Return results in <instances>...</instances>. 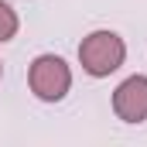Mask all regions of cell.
I'll use <instances>...</instances> for the list:
<instances>
[{
	"mask_svg": "<svg viewBox=\"0 0 147 147\" xmlns=\"http://www.w3.org/2000/svg\"><path fill=\"white\" fill-rule=\"evenodd\" d=\"M123 62H127V41L116 34V31L99 28V31L86 34L82 45H79V65H82V72L92 75V79L113 75Z\"/></svg>",
	"mask_w": 147,
	"mask_h": 147,
	"instance_id": "1",
	"label": "cell"
},
{
	"mask_svg": "<svg viewBox=\"0 0 147 147\" xmlns=\"http://www.w3.org/2000/svg\"><path fill=\"white\" fill-rule=\"evenodd\" d=\"M28 86L41 103H62L72 89V69L62 55H38L28 69Z\"/></svg>",
	"mask_w": 147,
	"mask_h": 147,
	"instance_id": "2",
	"label": "cell"
},
{
	"mask_svg": "<svg viewBox=\"0 0 147 147\" xmlns=\"http://www.w3.org/2000/svg\"><path fill=\"white\" fill-rule=\"evenodd\" d=\"M113 113L123 123L147 120V75H130L113 89Z\"/></svg>",
	"mask_w": 147,
	"mask_h": 147,
	"instance_id": "3",
	"label": "cell"
},
{
	"mask_svg": "<svg viewBox=\"0 0 147 147\" xmlns=\"http://www.w3.org/2000/svg\"><path fill=\"white\" fill-rule=\"evenodd\" d=\"M17 28H21L17 10H14L7 0H0V41H10V38L17 34Z\"/></svg>",
	"mask_w": 147,
	"mask_h": 147,
	"instance_id": "4",
	"label": "cell"
},
{
	"mask_svg": "<svg viewBox=\"0 0 147 147\" xmlns=\"http://www.w3.org/2000/svg\"><path fill=\"white\" fill-rule=\"evenodd\" d=\"M0 79H3V62H0Z\"/></svg>",
	"mask_w": 147,
	"mask_h": 147,
	"instance_id": "5",
	"label": "cell"
}]
</instances>
